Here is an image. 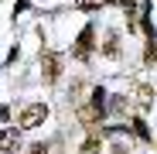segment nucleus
I'll list each match as a JSON object with an SVG mask.
<instances>
[{"label":"nucleus","instance_id":"f257e3e1","mask_svg":"<svg viewBox=\"0 0 157 154\" xmlns=\"http://www.w3.org/2000/svg\"><path fill=\"white\" fill-rule=\"evenodd\" d=\"M44 116H48V106H44V103H31V106H24V110H21V120H17V123L28 130V127H38Z\"/></svg>","mask_w":157,"mask_h":154},{"label":"nucleus","instance_id":"f03ea898","mask_svg":"<svg viewBox=\"0 0 157 154\" xmlns=\"http://www.w3.org/2000/svg\"><path fill=\"white\" fill-rule=\"evenodd\" d=\"M41 69H44V79L48 82L58 79V55H55V51H44V55H41Z\"/></svg>","mask_w":157,"mask_h":154},{"label":"nucleus","instance_id":"7ed1b4c3","mask_svg":"<svg viewBox=\"0 0 157 154\" xmlns=\"http://www.w3.org/2000/svg\"><path fill=\"white\" fill-rule=\"evenodd\" d=\"M17 147H21V137H17V130H0V154L17 151Z\"/></svg>","mask_w":157,"mask_h":154},{"label":"nucleus","instance_id":"20e7f679","mask_svg":"<svg viewBox=\"0 0 157 154\" xmlns=\"http://www.w3.org/2000/svg\"><path fill=\"white\" fill-rule=\"evenodd\" d=\"M89 41H92V31H82V34H78V45H75V55H78V58H89Z\"/></svg>","mask_w":157,"mask_h":154},{"label":"nucleus","instance_id":"39448f33","mask_svg":"<svg viewBox=\"0 0 157 154\" xmlns=\"http://www.w3.org/2000/svg\"><path fill=\"white\" fill-rule=\"evenodd\" d=\"M133 96H137L140 106H150V103H154V89H150V86H137V89H133Z\"/></svg>","mask_w":157,"mask_h":154},{"label":"nucleus","instance_id":"423d86ee","mask_svg":"<svg viewBox=\"0 0 157 154\" xmlns=\"http://www.w3.org/2000/svg\"><path fill=\"white\" fill-rule=\"evenodd\" d=\"M102 51H106L109 58H116V55H120V41H116V34H109V38H106V48H102Z\"/></svg>","mask_w":157,"mask_h":154},{"label":"nucleus","instance_id":"0eeeda50","mask_svg":"<svg viewBox=\"0 0 157 154\" xmlns=\"http://www.w3.org/2000/svg\"><path fill=\"white\" fill-rule=\"evenodd\" d=\"M82 154H99V140H96V137H89V140L82 144Z\"/></svg>","mask_w":157,"mask_h":154},{"label":"nucleus","instance_id":"6e6552de","mask_svg":"<svg viewBox=\"0 0 157 154\" xmlns=\"http://www.w3.org/2000/svg\"><path fill=\"white\" fill-rule=\"evenodd\" d=\"M82 10H92V7H99V4H106V0H75Z\"/></svg>","mask_w":157,"mask_h":154},{"label":"nucleus","instance_id":"1a4fd4ad","mask_svg":"<svg viewBox=\"0 0 157 154\" xmlns=\"http://www.w3.org/2000/svg\"><path fill=\"white\" fill-rule=\"evenodd\" d=\"M113 4H116V7H126V10H130V7L137 4V0H113Z\"/></svg>","mask_w":157,"mask_h":154},{"label":"nucleus","instance_id":"9d476101","mask_svg":"<svg viewBox=\"0 0 157 154\" xmlns=\"http://www.w3.org/2000/svg\"><path fill=\"white\" fill-rule=\"evenodd\" d=\"M31 154H48V147H44V144H34V147H31Z\"/></svg>","mask_w":157,"mask_h":154},{"label":"nucleus","instance_id":"9b49d317","mask_svg":"<svg viewBox=\"0 0 157 154\" xmlns=\"http://www.w3.org/2000/svg\"><path fill=\"white\" fill-rule=\"evenodd\" d=\"M150 58H154V62H157V45H154V48H150Z\"/></svg>","mask_w":157,"mask_h":154}]
</instances>
